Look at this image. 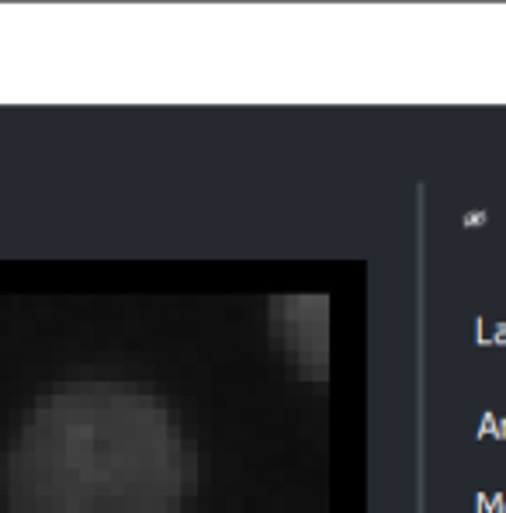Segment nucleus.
Here are the masks:
<instances>
[{
	"label": "nucleus",
	"instance_id": "nucleus-1",
	"mask_svg": "<svg viewBox=\"0 0 506 513\" xmlns=\"http://www.w3.org/2000/svg\"><path fill=\"white\" fill-rule=\"evenodd\" d=\"M187 451L167 406L125 385L42 395L0 465L7 513H173Z\"/></svg>",
	"mask_w": 506,
	"mask_h": 513
}]
</instances>
